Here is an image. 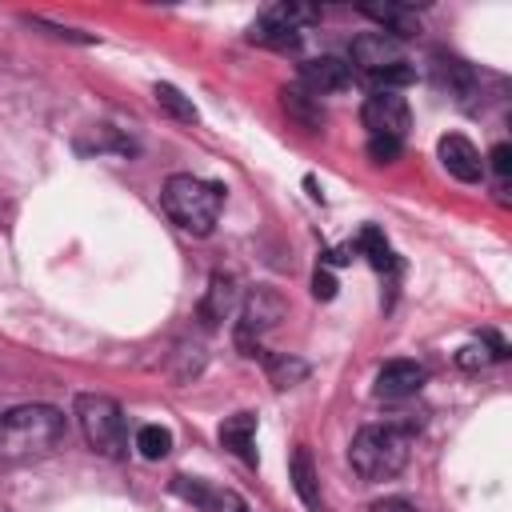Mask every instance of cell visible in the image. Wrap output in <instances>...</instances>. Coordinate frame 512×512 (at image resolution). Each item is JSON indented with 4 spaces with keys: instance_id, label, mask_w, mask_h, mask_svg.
<instances>
[{
    "instance_id": "obj_15",
    "label": "cell",
    "mask_w": 512,
    "mask_h": 512,
    "mask_svg": "<svg viewBox=\"0 0 512 512\" xmlns=\"http://www.w3.org/2000/svg\"><path fill=\"white\" fill-rule=\"evenodd\" d=\"M232 308H236V280H232L228 272H212L208 292H204V300H200V320L212 328V324L228 320Z\"/></svg>"
},
{
    "instance_id": "obj_24",
    "label": "cell",
    "mask_w": 512,
    "mask_h": 512,
    "mask_svg": "<svg viewBox=\"0 0 512 512\" xmlns=\"http://www.w3.org/2000/svg\"><path fill=\"white\" fill-rule=\"evenodd\" d=\"M368 156L376 164H392L400 156V140H388V136H368Z\"/></svg>"
},
{
    "instance_id": "obj_13",
    "label": "cell",
    "mask_w": 512,
    "mask_h": 512,
    "mask_svg": "<svg viewBox=\"0 0 512 512\" xmlns=\"http://www.w3.org/2000/svg\"><path fill=\"white\" fill-rule=\"evenodd\" d=\"M360 12L368 20L380 24V32H388L392 40H408V36H420V12L412 4H396V0H384V4H360Z\"/></svg>"
},
{
    "instance_id": "obj_3",
    "label": "cell",
    "mask_w": 512,
    "mask_h": 512,
    "mask_svg": "<svg viewBox=\"0 0 512 512\" xmlns=\"http://www.w3.org/2000/svg\"><path fill=\"white\" fill-rule=\"evenodd\" d=\"M164 212L176 228L192 232V236H208L220 220V208H224V188L204 180V176H192V172H176L164 180Z\"/></svg>"
},
{
    "instance_id": "obj_22",
    "label": "cell",
    "mask_w": 512,
    "mask_h": 512,
    "mask_svg": "<svg viewBox=\"0 0 512 512\" xmlns=\"http://www.w3.org/2000/svg\"><path fill=\"white\" fill-rule=\"evenodd\" d=\"M264 368H268V380L276 388H292V384H300L308 376V364L296 360V356H264Z\"/></svg>"
},
{
    "instance_id": "obj_11",
    "label": "cell",
    "mask_w": 512,
    "mask_h": 512,
    "mask_svg": "<svg viewBox=\"0 0 512 512\" xmlns=\"http://www.w3.org/2000/svg\"><path fill=\"white\" fill-rule=\"evenodd\" d=\"M300 84H304V92H312L320 100L328 92H344L352 84V68L340 56H312L300 64Z\"/></svg>"
},
{
    "instance_id": "obj_20",
    "label": "cell",
    "mask_w": 512,
    "mask_h": 512,
    "mask_svg": "<svg viewBox=\"0 0 512 512\" xmlns=\"http://www.w3.org/2000/svg\"><path fill=\"white\" fill-rule=\"evenodd\" d=\"M356 252H364V256H368V264H372L376 272L396 268V256H392L388 240L380 236V228H364V232H360V240H356Z\"/></svg>"
},
{
    "instance_id": "obj_9",
    "label": "cell",
    "mask_w": 512,
    "mask_h": 512,
    "mask_svg": "<svg viewBox=\"0 0 512 512\" xmlns=\"http://www.w3.org/2000/svg\"><path fill=\"white\" fill-rule=\"evenodd\" d=\"M424 380H428V368L420 360H388L376 372L372 392H376V400H408L424 388Z\"/></svg>"
},
{
    "instance_id": "obj_17",
    "label": "cell",
    "mask_w": 512,
    "mask_h": 512,
    "mask_svg": "<svg viewBox=\"0 0 512 512\" xmlns=\"http://www.w3.org/2000/svg\"><path fill=\"white\" fill-rule=\"evenodd\" d=\"M280 104H284V112H288L292 120H300L308 132H316V128L324 124L320 100H316L312 92H304V88H280Z\"/></svg>"
},
{
    "instance_id": "obj_4",
    "label": "cell",
    "mask_w": 512,
    "mask_h": 512,
    "mask_svg": "<svg viewBox=\"0 0 512 512\" xmlns=\"http://www.w3.org/2000/svg\"><path fill=\"white\" fill-rule=\"evenodd\" d=\"M76 420H80V432H84V440H88V448L96 456H108V460H124L128 456L124 408L112 396H100V392L76 396Z\"/></svg>"
},
{
    "instance_id": "obj_25",
    "label": "cell",
    "mask_w": 512,
    "mask_h": 512,
    "mask_svg": "<svg viewBox=\"0 0 512 512\" xmlns=\"http://www.w3.org/2000/svg\"><path fill=\"white\" fill-rule=\"evenodd\" d=\"M488 164H492V172L500 176V188H504V180H508V172H512V148H508V144H496V148L488 152Z\"/></svg>"
},
{
    "instance_id": "obj_6",
    "label": "cell",
    "mask_w": 512,
    "mask_h": 512,
    "mask_svg": "<svg viewBox=\"0 0 512 512\" xmlns=\"http://www.w3.org/2000/svg\"><path fill=\"white\" fill-rule=\"evenodd\" d=\"M284 312H288V304H284V296L276 288L260 284V288L248 292V300L240 308V328H236V344L244 348V356H264L260 352V336L272 332L284 320Z\"/></svg>"
},
{
    "instance_id": "obj_26",
    "label": "cell",
    "mask_w": 512,
    "mask_h": 512,
    "mask_svg": "<svg viewBox=\"0 0 512 512\" xmlns=\"http://www.w3.org/2000/svg\"><path fill=\"white\" fill-rule=\"evenodd\" d=\"M312 296H316V300H332V296H336V276H332L328 268H316V276H312Z\"/></svg>"
},
{
    "instance_id": "obj_5",
    "label": "cell",
    "mask_w": 512,
    "mask_h": 512,
    "mask_svg": "<svg viewBox=\"0 0 512 512\" xmlns=\"http://www.w3.org/2000/svg\"><path fill=\"white\" fill-rule=\"evenodd\" d=\"M320 20V8L312 4H300V0H284V4H272L248 32L252 44H264V48H276V52H292L300 48L304 32Z\"/></svg>"
},
{
    "instance_id": "obj_12",
    "label": "cell",
    "mask_w": 512,
    "mask_h": 512,
    "mask_svg": "<svg viewBox=\"0 0 512 512\" xmlns=\"http://www.w3.org/2000/svg\"><path fill=\"white\" fill-rule=\"evenodd\" d=\"M172 488H176L184 500H192L196 508H204V512H248V504H244L232 488H216V484L188 480V476H176Z\"/></svg>"
},
{
    "instance_id": "obj_10",
    "label": "cell",
    "mask_w": 512,
    "mask_h": 512,
    "mask_svg": "<svg viewBox=\"0 0 512 512\" xmlns=\"http://www.w3.org/2000/svg\"><path fill=\"white\" fill-rule=\"evenodd\" d=\"M436 152H440V164L448 168V176H456L460 184H476V180H484V156L476 152V144H472L468 136L448 132V136H440Z\"/></svg>"
},
{
    "instance_id": "obj_14",
    "label": "cell",
    "mask_w": 512,
    "mask_h": 512,
    "mask_svg": "<svg viewBox=\"0 0 512 512\" xmlns=\"http://www.w3.org/2000/svg\"><path fill=\"white\" fill-rule=\"evenodd\" d=\"M220 444L240 456L244 464H256V416L252 412H236L220 424Z\"/></svg>"
},
{
    "instance_id": "obj_23",
    "label": "cell",
    "mask_w": 512,
    "mask_h": 512,
    "mask_svg": "<svg viewBox=\"0 0 512 512\" xmlns=\"http://www.w3.org/2000/svg\"><path fill=\"white\" fill-rule=\"evenodd\" d=\"M504 356V344L496 340L492 348L488 344H468V348H460L456 352V364L460 368H484V364H492V360H500Z\"/></svg>"
},
{
    "instance_id": "obj_8",
    "label": "cell",
    "mask_w": 512,
    "mask_h": 512,
    "mask_svg": "<svg viewBox=\"0 0 512 512\" xmlns=\"http://www.w3.org/2000/svg\"><path fill=\"white\" fill-rule=\"evenodd\" d=\"M396 64H404V44L392 40L388 32H380V28L376 32H360L352 40V48H348V68H360L368 80L388 72V68H396Z\"/></svg>"
},
{
    "instance_id": "obj_19",
    "label": "cell",
    "mask_w": 512,
    "mask_h": 512,
    "mask_svg": "<svg viewBox=\"0 0 512 512\" xmlns=\"http://www.w3.org/2000/svg\"><path fill=\"white\" fill-rule=\"evenodd\" d=\"M152 96H156V104H160L172 120H180V124H196V120H200L196 104H192L176 84H156V88H152Z\"/></svg>"
},
{
    "instance_id": "obj_1",
    "label": "cell",
    "mask_w": 512,
    "mask_h": 512,
    "mask_svg": "<svg viewBox=\"0 0 512 512\" xmlns=\"http://www.w3.org/2000/svg\"><path fill=\"white\" fill-rule=\"evenodd\" d=\"M68 424L64 412L52 404H16L0 412V460L4 464H28L40 456H52L64 440Z\"/></svg>"
},
{
    "instance_id": "obj_16",
    "label": "cell",
    "mask_w": 512,
    "mask_h": 512,
    "mask_svg": "<svg viewBox=\"0 0 512 512\" xmlns=\"http://www.w3.org/2000/svg\"><path fill=\"white\" fill-rule=\"evenodd\" d=\"M436 72H440V84H448V92H452L460 104H468V96H476V88H480L472 64H464V60H456V56H440Z\"/></svg>"
},
{
    "instance_id": "obj_7",
    "label": "cell",
    "mask_w": 512,
    "mask_h": 512,
    "mask_svg": "<svg viewBox=\"0 0 512 512\" xmlns=\"http://www.w3.org/2000/svg\"><path fill=\"white\" fill-rule=\"evenodd\" d=\"M360 120L368 128V136H388V140H400L404 144V132L412 124V112H408V100L400 92H372L360 108Z\"/></svg>"
},
{
    "instance_id": "obj_18",
    "label": "cell",
    "mask_w": 512,
    "mask_h": 512,
    "mask_svg": "<svg viewBox=\"0 0 512 512\" xmlns=\"http://www.w3.org/2000/svg\"><path fill=\"white\" fill-rule=\"evenodd\" d=\"M292 484H296L300 500L312 512H324V496H320V484H316V468H312L308 448H296V456H292Z\"/></svg>"
},
{
    "instance_id": "obj_27",
    "label": "cell",
    "mask_w": 512,
    "mask_h": 512,
    "mask_svg": "<svg viewBox=\"0 0 512 512\" xmlns=\"http://www.w3.org/2000/svg\"><path fill=\"white\" fill-rule=\"evenodd\" d=\"M368 512H416V504L404 500V496H384V500H376Z\"/></svg>"
},
{
    "instance_id": "obj_2",
    "label": "cell",
    "mask_w": 512,
    "mask_h": 512,
    "mask_svg": "<svg viewBox=\"0 0 512 512\" xmlns=\"http://www.w3.org/2000/svg\"><path fill=\"white\" fill-rule=\"evenodd\" d=\"M412 420H388V424H364L352 444H348V460L352 472L368 484L376 480H392L404 464H408V444H412Z\"/></svg>"
},
{
    "instance_id": "obj_21",
    "label": "cell",
    "mask_w": 512,
    "mask_h": 512,
    "mask_svg": "<svg viewBox=\"0 0 512 512\" xmlns=\"http://www.w3.org/2000/svg\"><path fill=\"white\" fill-rule=\"evenodd\" d=\"M144 460H164L168 452H172V432L164 428V424H144L140 432H136V444H132Z\"/></svg>"
}]
</instances>
